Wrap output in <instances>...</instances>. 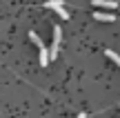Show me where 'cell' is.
<instances>
[{
  "label": "cell",
  "mask_w": 120,
  "mask_h": 118,
  "mask_svg": "<svg viewBox=\"0 0 120 118\" xmlns=\"http://www.w3.org/2000/svg\"><path fill=\"white\" fill-rule=\"evenodd\" d=\"M29 40H31V42H36V45H38V49H40V47H45V45H42V40L38 38V34H34V31L29 34Z\"/></svg>",
  "instance_id": "5b68a950"
},
{
  "label": "cell",
  "mask_w": 120,
  "mask_h": 118,
  "mask_svg": "<svg viewBox=\"0 0 120 118\" xmlns=\"http://www.w3.org/2000/svg\"><path fill=\"white\" fill-rule=\"evenodd\" d=\"M45 7H49V9H53V11H56L58 16L62 18V20H67V18H69V11H67V9L62 7V0H49V2L45 4Z\"/></svg>",
  "instance_id": "6da1fadb"
},
{
  "label": "cell",
  "mask_w": 120,
  "mask_h": 118,
  "mask_svg": "<svg viewBox=\"0 0 120 118\" xmlns=\"http://www.w3.org/2000/svg\"><path fill=\"white\" fill-rule=\"evenodd\" d=\"M94 18L96 20H102V22H113L116 20V16H113V13H107V11H96Z\"/></svg>",
  "instance_id": "3957f363"
},
{
  "label": "cell",
  "mask_w": 120,
  "mask_h": 118,
  "mask_svg": "<svg viewBox=\"0 0 120 118\" xmlns=\"http://www.w3.org/2000/svg\"><path fill=\"white\" fill-rule=\"evenodd\" d=\"M94 7H102V9H109V11L113 13V9L118 7L113 0H94Z\"/></svg>",
  "instance_id": "7a4b0ae2"
},
{
  "label": "cell",
  "mask_w": 120,
  "mask_h": 118,
  "mask_svg": "<svg viewBox=\"0 0 120 118\" xmlns=\"http://www.w3.org/2000/svg\"><path fill=\"white\" fill-rule=\"evenodd\" d=\"M105 53H107V58H111V60H113V62H116V65L120 67V53L111 51V49H107V51H105Z\"/></svg>",
  "instance_id": "277c9868"
},
{
  "label": "cell",
  "mask_w": 120,
  "mask_h": 118,
  "mask_svg": "<svg viewBox=\"0 0 120 118\" xmlns=\"http://www.w3.org/2000/svg\"><path fill=\"white\" fill-rule=\"evenodd\" d=\"M78 118H87V114H78Z\"/></svg>",
  "instance_id": "8992f818"
}]
</instances>
